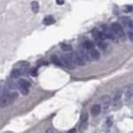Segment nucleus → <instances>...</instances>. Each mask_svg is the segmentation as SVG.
Returning a JSON list of instances; mask_svg holds the SVG:
<instances>
[{
	"instance_id": "1",
	"label": "nucleus",
	"mask_w": 133,
	"mask_h": 133,
	"mask_svg": "<svg viewBox=\"0 0 133 133\" xmlns=\"http://www.w3.org/2000/svg\"><path fill=\"white\" fill-rule=\"evenodd\" d=\"M18 94L16 93H10V94H4L0 96V107H5L14 101L17 97Z\"/></svg>"
},
{
	"instance_id": "2",
	"label": "nucleus",
	"mask_w": 133,
	"mask_h": 133,
	"mask_svg": "<svg viewBox=\"0 0 133 133\" xmlns=\"http://www.w3.org/2000/svg\"><path fill=\"white\" fill-rule=\"evenodd\" d=\"M110 29L112 30L113 33L115 34V35H116L117 37H119V38H121L122 40H125L126 34H125L123 27H122V25L120 24V23L113 22L112 24H111Z\"/></svg>"
},
{
	"instance_id": "3",
	"label": "nucleus",
	"mask_w": 133,
	"mask_h": 133,
	"mask_svg": "<svg viewBox=\"0 0 133 133\" xmlns=\"http://www.w3.org/2000/svg\"><path fill=\"white\" fill-rule=\"evenodd\" d=\"M62 65L66 66L68 69H75V63H73V60L71 57V54H66V55H61V59Z\"/></svg>"
},
{
	"instance_id": "4",
	"label": "nucleus",
	"mask_w": 133,
	"mask_h": 133,
	"mask_svg": "<svg viewBox=\"0 0 133 133\" xmlns=\"http://www.w3.org/2000/svg\"><path fill=\"white\" fill-rule=\"evenodd\" d=\"M111 102H112V98L110 97L108 95H105L103 96L101 98H100V105H101L102 109L104 110H108V107L110 106L111 105Z\"/></svg>"
},
{
	"instance_id": "5",
	"label": "nucleus",
	"mask_w": 133,
	"mask_h": 133,
	"mask_svg": "<svg viewBox=\"0 0 133 133\" xmlns=\"http://www.w3.org/2000/svg\"><path fill=\"white\" fill-rule=\"evenodd\" d=\"M102 34L105 38H108L109 39H115V34L113 33L112 30L109 28L108 25H102Z\"/></svg>"
},
{
	"instance_id": "6",
	"label": "nucleus",
	"mask_w": 133,
	"mask_h": 133,
	"mask_svg": "<svg viewBox=\"0 0 133 133\" xmlns=\"http://www.w3.org/2000/svg\"><path fill=\"white\" fill-rule=\"evenodd\" d=\"M71 57H72V60H73V63H74L75 64H77V65H80V66L85 65V61L81 58V56L78 55V53H76V52L72 53Z\"/></svg>"
},
{
	"instance_id": "7",
	"label": "nucleus",
	"mask_w": 133,
	"mask_h": 133,
	"mask_svg": "<svg viewBox=\"0 0 133 133\" xmlns=\"http://www.w3.org/2000/svg\"><path fill=\"white\" fill-rule=\"evenodd\" d=\"M92 37L95 38L96 40H103L105 38V37L103 36L102 32L100 31H98V29H93L91 31Z\"/></svg>"
},
{
	"instance_id": "8",
	"label": "nucleus",
	"mask_w": 133,
	"mask_h": 133,
	"mask_svg": "<svg viewBox=\"0 0 133 133\" xmlns=\"http://www.w3.org/2000/svg\"><path fill=\"white\" fill-rule=\"evenodd\" d=\"M89 55H90V57H91L92 60H95V61H98V60L100 59V53L98 52V50L94 49V48H92V49L90 50Z\"/></svg>"
},
{
	"instance_id": "9",
	"label": "nucleus",
	"mask_w": 133,
	"mask_h": 133,
	"mask_svg": "<svg viewBox=\"0 0 133 133\" xmlns=\"http://www.w3.org/2000/svg\"><path fill=\"white\" fill-rule=\"evenodd\" d=\"M100 112H101V107H100L99 105H94V106H92L91 109V113L92 116H98L100 113Z\"/></svg>"
},
{
	"instance_id": "10",
	"label": "nucleus",
	"mask_w": 133,
	"mask_h": 133,
	"mask_svg": "<svg viewBox=\"0 0 133 133\" xmlns=\"http://www.w3.org/2000/svg\"><path fill=\"white\" fill-rule=\"evenodd\" d=\"M78 55L81 56V58H82L83 60H90V55H88L87 53V50L85 48H79V51H78Z\"/></svg>"
},
{
	"instance_id": "11",
	"label": "nucleus",
	"mask_w": 133,
	"mask_h": 133,
	"mask_svg": "<svg viewBox=\"0 0 133 133\" xmlns=\"http://www.w3.org/2000/svg\"><path fill=\"white\" fill-rule=\"evenodd\" d=\"M55 18L53 16L51 15H48V16H45L44 18V20H43V23H44V25H46V26H48V25H51L53 24V23H55Z\"/></svg>"
},
{
	"instance_id": "12",
	"label": "nucleus",
	"mask_w": 133,
	"mask_h": 133,
	"mask_svg": "<svg viewBox=\"0 0 133 133\" xmlns=\"http://www.w3.org/2000/svg\"><path fill=\"white\" fill-rule=\"evenodd\" d=\"M18 85H19V88H25V89H29V88L30 87L29 81L27 80H23V79H21V80H19Z\"/></svg>"
},
{
	"instance_id": "13",
	"label": "nucleus",
	"mask_w": 133,
	"mask_h": 133,
	"mask_svg": "<svg viewBox=\"0 0 133 133\" xmlns=\"http://www.w3.org/2000/svg\"><path fill=\"white\" fill-rule=\"evenodd\" d=\"M120 21H121L122 23L124 25V26H126V27H130V24H131V20H130L129 17L127 16H123V17H121L120 18Z\"/></svg>"
},
{
	"instance_id": "14",
	"label": "nucleus",
	"mask_w": 133,
	"mask_h": 133,
	"mask_svg": "<svg viewBox=\"0 0 133 133\" xmlns=\"http://www.w3.org/2000/svg\"><path fill=\"white\" fill-rule=\"evenodd\" d=\"M125 96L127 98L133 96V85H129L125 89Z\"/></svg>"
},
{
	"instance_id": "15",
	"label": "nucleus",
	"mask_w": 133,
	"mask_h": 133,
	"mask_svg": "<svg viewBox=\"0 0 133 133\" xmlns=\"http://www.w3.org/2000/svg\"><path fill=\"white\" fill-rule=\"evenodd\" d=\"M21 74L22 73H21V69H18V68H17V69H14L12 71V72H11V77H12V78H14V79H17V78H19Z\"/></svg>"
},
{
	"instance_id": "16",
	"label": "nucleus",
	"mask_w": 133,
	"mask_h": 133,
	"mask_svg": "<svg viewBox=\"0 0 133 133\" xmlns=\"http://www.w3.org/2000/svg\"><path fill=\"white\" fill-rule=\"evenodd\" d=\"M83 48H85L86 50H91V49L94 48V44L91 41H90V40H86V41L83 42Z\"/></svg>"
},
{
	"instance_id": "17",
	"label": "nucleus",
	"mask_w": 133,
	"mask_h": 133,
	"mask_svg": "<svg viewBox=\"0 0 133 133\" xmlns=\"http://www.w3.org/2000/svg\"><path fill=\"white\" fill-rule=\"evenodd\" d=\"M51 62H52V63L56 64V65H58V66L62 65V63H61V59H59V57L57 56V55H52L51 56Z\"/></svg>"
},
{
	"instance_id": "18",
	"label": "nucleus",
	"mask_w": 133,
	"mask_h": 133,
	"mask_svg": "<svg viewBox=\"0 0 133 133\" xmlns=\"http://www.w3.org/2000/svg\"><path fill=\"white\" fill-rule=\"evenodd\" d=\"M31 10L33 11L35 14L38 13V11H39V4H38L37 1H33L31 3Z\"/></svg>"
},
{
	"instance_id": "19",
	"label": "nucleus",
	"mask_w": 133,
	"mask_h": 133,
	"mask_svg": "<svg viewBox=\"0 0 133 133\" xmlns=\"http://www.w3.org/2000/svg\"><path fill=\"white\" fill-rule=\"evenodd\" d=\"M122 95H123V90L120 89L116 92V94L114 96V100L113 102H118V101H121V97H122Z\"/></svg>"
},
{
	"instance_id": "20",
	"label": "nucleus",
	"mask_w": 133,
	"mask_h": 133,
	"mask_svg": "<svg viewBox=\"0 0 133 133\" xmlns=\"http://www.w3.org/2000/svg\"><path fill=\"white\" fill-rule=\"evenodd\" d=\"M61 49L65 52H68V51H71L72 50V47L68 44H62L61 45Z\"/></svg>"
},
{
	"instance_id": "21",
	"label": "nucleus",
	"mask_w": 133,
	"mask_h": 133,
	"mask_svg": "<svg viewBox=\"0 0 133 133\" xmlns=\"http://www.w3.org/2000/svg\"><path fill=\"white\" fill-rule=\"evenodd\" d=\"M88 127V122H81V124H80V127H79V129H80V130H82V131H83V130H85Z\"/></svg>"
},
{
	"instance_id": "22",
	"label": "nucleus",
	"mask_w": 133,
	"mask_h": 133,
	"mask_svg": "<svg viewBox=\"0 0 133 133\" xmlns=\"http://www.w3.org/2000/svg\"><path fill=\"white\" fill-rule=\"evenodd\" d=\"M81 122H88V113L85 111L81 114Z\"/></svg>"
},
{
	"instance_id": "23",
	"label": "nucleus",
	"mask_w": 133,
	"mask_h": 133,
	"mask_svg": "<svg viewBox=\"0 0 133 133\" xmlns=\"http://www.w3.org/2000/svg\"><path fill=\"white\" fill-rule=\"evenodd\" d=\"M97 44H98V48H101V49H105V48H106V47H107L106 43L103 42V40H97Z\"/></svg>"
},
{
	"instance_id": "24",
	"label": "nucleus",
	"mask_w": 133,
	"mask_h": 133,
	"mask_svg": "<svg viewBox=\"0 0 133 133\" xmlns=\"http://www.w3.org/2000/svg\"><path fill=\"white\" fill-rule=\"evenodd\" d=\"M133 10V6L132 5H125L123 8V11L125 13H130Z\"/></svg>"
},
{
	"instance_id": "25",
	"label": "nucleus",
	"mask_w": 133,
	"mask_h": 133,
	"mask_svg": "<svg viewBox=\"0 0 133 133\" xmlns=\"http://www.w3.org/2000/svg\"><path fill=\"white\" fill-rule=\"evenodd\" d=\"M19 89H20L21 92L23 95H27V94L29 93V89H25V88H19Z\"/></svg>"
},
{
	"instance_id": "26",
	"label": "nucleus",
	"mask_w": 133,
	"mask_h": 133,
	"mask_svg": "<svg viewBox=\"0 0 133 133\" xmlns=\"http://www.w3.org/2000/svg\"><path fill=\"white\" fill-rule=\"evenodd\" d=\"M29 72H30L31 75H33V76H36V68H32V69L29 71Z\"/></svg>"
},
{
	"instance_id": "27",
	"label": "nucleus",
	"mask_w": 133,
	"mask_h": 133,
	"mask_svg": "<svg viewBox=\"0 0 133 133\" xmlns=\"http://www.w3.org/2000/svg\"><path fill=\"white\" fill-rule=\"evenodd\" d=\"M112 123H113L112 118H108V121H107V126H108V127H110V126L112 125Z\"/></svg>"
},
{
	"instance_id": "28",
	"label": "nucleus",
	"mask_w": 133,
	"mask_h": 133,
	"mask_svg": "<svg viewBox=\"0 0 133 133\" xmlns=\"http://www.w3.org/2000/svg\"><path fill=\"white\" fill-rule=\"evenodd\" d=\"M128 37H129V38H130V41H133V32L132 31L128 32Z\"/></svg>"
},
{
	"instance_id": "29",
	"label": "nucleus",
	"mask_w": 133,
	"mask_h": 133,
	"mask_svg": "<svg viewBox=\"0 0 133 133\" xmlns=\"http://www.w3.org/2000/svg\"><path fill=\"white\" fill-rule=\"evenodd\" d=\"M64 0H56V3L58 4V5H63L64 4Z\"/></svg>"
},
{
	"instance_id": "30",
	"label": "nucleus",
	"mask_w": 133,
	"mask_h": 133,
	"mask_svg": "<svg viewBox=\"0 0 133 133\" xmlns=\"http://www.w3.org/2000/svg\"><path fill=\"white\" fill-rule=\"evenodd\" d=\"M68 133H76V130H75V129H72V130H70Z\"/></svg>"
},
{
	"instance_id": "31",
	"label": "nucleus",
	"mask_w": 133,
	"mask_h": 133,
	"mask_svg": "<svg viewBox=\"0 0 133 133\" xmlns=\"http://www.w3.org/2000/svg\"><path fill=\"white\" fill-rule=\"evenodd\" d=\"M130 29H132V30H133V21H131V24H130Z\"/></svg>"
}]
</instances>
